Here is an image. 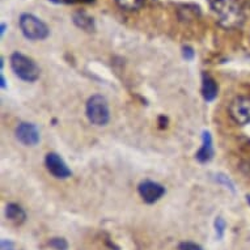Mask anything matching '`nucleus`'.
Returning <instances> with one entry per match:
<instances>
[{"label":"nucleus","instance_id":"nucleus-8","mask_svg":"<svg viewBox=\"0 0 250 250\" xmlns=\"http://www.w3.org/2000/svg\"><path fill=\"white\" fill-rule=\"evenodd\" d=\"M138 193L147 205H153L164 197L165 188L155 181L144 180L138 186Z\"/></svg>","mask_w":250,"mask_h":250},{"label":"nucleus","instance_id":"nucleus-17","mask_svg":"<svg viewBox=\"0 0 250 250\" xmlns=\"http://www.w3.org/2000/svg\"><path fill=\"white\" fill-rule=\"evenodd\" d=\"M182 57H184V59H186V61H193L194 58H195V51H194V49L191 46L185 45L184 47H182Z\"/></svg>","mask_w":250,"mask_h":250},{"label":"nucleus","instance_id":"nucleus-11","mask_svg":"<svg viewBox=\"0 0 250 250\" xmlns=\"http://www.w3.org/2000/svg\"><path fill=\"white\" fill-rule=\"evenodd\" d=\"M72 21L78 28L85 30V32H95L96 24L93 17H90L89 15L84 11H78L72 15Z\"/></svg>","mask_w":250,"mask_h":250},{"label":"nucleus","instance_id":"nucleus-20","mask_svg":"<svg viewBox=\"0 0 250 250\" xmlns=\"http://www.w3.org/2000/svg\"><path fill=\"white\" fill-rule=\"evenodd\" d=\"M1 250H13V244L11 241L3 240L1 241Z\"/></svg>","mask_w":250,"mask_h":250},{"label":"nucleus","instance_id":"nucleus-4","mask_svg":"<svg viewBox=\"0 0 250 250\" xmlns=\"http://www.w3.org/2000/svg\"><path fill=\"white\" fill-rule=\"evenodd\" d=\"M21 33L29 41H42L49 37V26L32 13H22L19 19Z\"/></svg>","mask_w":250,"mask_h":250},{"label":"nucleus","instance_id":"nucleus-22","mask_svg":"<svg viewBox=\"0 0 250 250\" xmlns=\"http://www.w3.org/2000/svg\"><path fill=\"white\" fill-rule=\"evenodd\" d=\"M5 29H7V24L1 22V25H0V36H3L5 33Z\"/></svg>","mask_w":250,"mask_h":250},{"label":"nucleus","instance_id":"nucleus-1","mask_svg":"<svg viewBox=\"0 0 250 250\" xmlns=\"http://www.w3.org/2000/svg\"><path fill=\"white\" fill-rule=\"evenodd\" d=\"M208 4L222 28H241L245 21V13L237 0H208Z\"/></svg>","mask_w":250,"mask_h":250},{"label":"nucleus","instance_id":"nucleus-6","mask_svg":"<svg viewBox=\"0 0 250 250\" xmlns=\"http://www.w3.org/2000/svg\"><path fill=\"white\" fill-rule=\"evenodd\" d=\"M15 135H16V139L25 147H34L41 140L40 130L34 123L30 122L19 123L15 130Z\"/></svg>","mask_w":250,"mask_h":250},{"label":"nucleus","instance_id":"nucleus-14","mask_svg":"<svg viewBox=\"0 0 250 250\" xmlns=\"http://www.w3.org/2000/svg\"><path fill=\"white\" fill-rule=\"evenodd\" d=\"M215 181H216L217 184L226 186L227 189L230 190L232 193H236V188H234L233 181L230 180L228 176H226L224 173H217V174H215Z\"/></svg>","mask_w":250,"mask_h":250},{"label":"nucleus","instance_id":"nucleus-12","mask_svg":"<svg viewBox=\"0 0 250 250\" xmlns=\"http://www.w3.org/2000/svg\"><path fill=\"white\" fill-rule=\"evenodd\" d=\"M5 216L9 222L16 223V224H21L25 222L26 219V213L22 209V207L16 203H8L5 207Z\"/></svg>","mask_w":250,"mask_h":250},{"label":"nucleus","instance_id":"nucleus-13","mask_svg":"<svg viewBox=\"0 0 250 250\" xmlns=\"http://www.w3.org/2000/svg\"><path fill=\"white\" fill-rule=\"evenodd\" d=\"M117 4L126 11H136L143 5L144 0H115Z\"/></svg>","mask_w":250,"mask_h":250},{"label":"nucleus","instance_id":"nucleus-24","mask_svg":"<svg viewBox=\"0 0 250 250\" xmlns=\"http://www.w3.org/2000/svg\"><path fill=\"white\" fill-rule=\"evenodd\" d=\"M248 5H249V9H250V0H248Z\"/></svg>","mask_w":250,"mask_h":250},{"label":"nucleus","instance_id":"nucleus-16","mask_svg":"<svg viewBox=\"0 0 250 250\" xmlns=\"http://www.w3.org/2000/svg\"><path fill=\"white\" fill-rule=\"evenodd\" d=\"M226 220L223 217H216L215 220V230H216V237L219 240H222L223 236H224V232H226Z\"/></svg>","mask_w":250,"mask_h":250},{"label":"nucleus","instance_id":"nucleus-10","mask_svg":"<svg viewBox=\"0 0 250 250\" xmlns=\"http://www.w3.org/2000/svg\"><path fill=\"white\" fill-rule=\"evenodd\" d=\"M202 96L205 99L206 103H212L215 101L219 95V86L217 83L215 82V79L212 76H209L208 74H202Z\"/></svg>","mask_w":250,"mask_h":250},{"label":"nucleus","instance_id":"nucleus-18","mask_svg":"<svg viewBox=\"0 0 250 250\" xmlns=\"http://www.w3.org/2000/svg\"><path fill=\"white\" fill-rule=\"evenodd\" d=\"M178 250H203L201 246L195 244V242H190V241H185L181 242L178 245Z\"/></svg>","mask_w":250,"mask_h":250},{"label":"nucleus","instance_id":"nucleus-21","mask_svg":"<svg viewBox=\"0 0 250 250\" xmlns=\"http://www.w3.org/2000/svg\"><path fill=\"white\" fill-rule=\"evenodd\" d=\"M0 86H1V89H7V84H5V79L3 74H0Z\"/></svg>","mask_w":250,"mask_h":250},{"label":"nucleus","instance_id":"nucleus-9","mask_svg":"<svg viewBox=\"0 0 250 250\" xmlns=\"http://www.w3.org/2000/svg\"><path fill=\"white\" fill-rule=\"evenodd\" d=\"M213 153H215V151H213L212 136H211V132L205 130L202 132V146L195 153V159L201 164H207L212 160Z\"/></svg>","mask_w":250,"mask_h":250},{"label":"nucleus","instance_id":"nucleus-19","mask_svg":"<svg viewBox=\"0 0 250 250\" xmlns=\"http://www.w3.org/2000/svg\"><path fill=\"white\" fill-rule=\"evenodd\" d=\"M54 4H76V3H93L95 0H49Z\"/></svg>","mask_w":250,"mask_h":250},{"label":"nucleus","instance_id":"nucleus-5","mask_svg":"<svg viewBox=\"0 0 250 250\" xmlns=\"http://www.w3.org/2000/svg\"><path fill=\"white\" fill-rule=\"evenodd\" d=\"M230 118L240 126L250 123V97L249 96H237L232 100L228 107Z\"/></svg>","mask_w":250,"mask_h":250},{"label":"nucleus","instance_id":"nucleus-3","mask_svg":"<svg viewBox=\"0 0 250 250\" xmlns=\"http://www.w3.org/2000/svg\"><path fill=\"white\" fill-rule=\"evenodd\" d=\"M86 118L95 126H105L110 121V107L107 100L101 95L90 96L85 104Z\"/></svg>","mask_w":250,"mask_h":250},{"label":"nucleus","instance_id":"nucleus-15","mask_svg":"<svg viewBox=\"0 0 250 250\" xmlns=\"http://www.w3.org/2000/svg\"><path fill=\"white\" fill-rule=\"evenodd\" d=\"M49 245L55 250H67L68 249V242L62 237H54L49 241Z\"/></svg>","mask_w":250,"mask_h":250},{"label":"nucleus","instance_id":"nucleus-7","mask_svg":"<svg viewBox=\"0 0 250 250\" xmlns=\"http://www.w3.org/2000/svg\"><path fill=\"white\" fill-rule=\"evenodd\" d=\"M45 165L47 172L58 180H67L72 176L71 169L66 164V161L55 152H49L45 157Z\"/></svg>","mask_w":250,"mask_h":250},{"label":"nucleus","instance_id":"nucleus-2","mask_svg":"<svg viewBox=\"0 0 250 250\" xmlns=\"http://www.w3.org/2000/svg\"><path fill=\"white\" fill-rule=\"evenodd\" d=\"M9 64H11L13 74L22 82L34 83L40 79L41 70H40L37 63L32 58L26 57L20 51H16L11 55Z\"/></svg>","mask_w":250,"mask_h":250},{"label":"nucleus","instance_id":"nucleus-23","mask_svg":"<svg viewBox=\"0 0 250 250\" xmlns=\"http://www.w3.org/2000/svg\"><path fill=\"white\" fill-rule=\"evenodd\" d=\"M246 201H248V203L250 205V195H248V197H246Z\"/></svg>","mask_w":250,"mask_h":250}]
</instances>
